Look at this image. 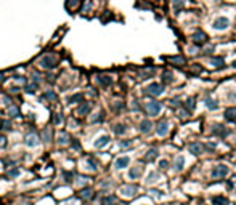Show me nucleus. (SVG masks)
Segmentation results:
<instances>
[{
    "mask_svg": "<svg viewBox=\"0 0 236 205\" xmlns=\"http://www.w3.org/2000/svg\"><path fill=\"white\" fill-rule=\"evenodd\" d=\"M58 64V56L55 55H44L42 58L39 59V66L44 69H52Z\"/></svg>",
    "mask_w": 236,
    "mask_h": 205,
    "instance_id": "obj_1",
    "label": "nucleus"
},
{
    "mask_svg": "<svg viewBox=\"0 0 236 205\" xmlns=\"http://www.w3.org/2000/svg\"><path fill=\"white\" fill-rule=\"evenodd\" d=\"M226 173H228V167L226 165H217L215 168L212 170V178H217V180L225 178Z\"/></svg>",
    "mask_w": 236,
    "mask_h": 205,
    "instance_id": "obj_2",
    "label": "nucleus"
},
{
    "mask_svg": "<svg viewBox=\"0 0 236 205\" xmlns=\"http://www.w3.org/2000/svg\"><path fill=\"white\" fill-rule=\"evenodd\" d=\"M146 111L150 115H157L161 112V103L159 101H151L146 104Z\"/></svg>",
    "mask_w": 236,
    "mask_h": 205,
    "instance_id": "obj_3",
    "label": "nucleus"
},
{
    "mask_svg": "<svg viewBox=\"0 0 236 205\" xmlns=\"http://www.w3.org/2000/svg\"><path fill=\"white\" fill-rule=\"evenodd\" d=\"M156 133L159 135V136H165V135L169 133V122L167 120H161L159 123H157V128H156Z\"/></svg>",
    "mask_w": 236,
    "mask_h": 205,
    "instance_id": "obj_4",
    "label": "nucleus"
},
{
    "mask_svg": "<svg viewBox=\"0 0 236 205\" xmlns=\"http://www.w3.org/2000/svg\"><path fill=\"white\" fill-rule=\"evenodd\" d=\"M191 39H193V42H194L196 45H204L206 42H207V35L204 34V32H201V31H196V32L193 34Z\"/></svg>",
    "mask_w": 236,
    "mask_h": 205,
    "instance_id": "obj_5",
    "label": "nucleus"
},
{
    "mask_svg": "<svg viewBox=\"0 0 236 205\" xmlns=\"http://www.w3.org/2000/svg\"><path fill=\"white\" fill-rule=\"evenodd\" d=\"M137 191H138V188L135 184H127V186H124V188L121 189V192L126 195V197H133V195L137 194Z\"/></svg>",
    "mask_w": 236,
    "mask_h": 205,
    "instance_id": "obj_6",
    "label": "nucleus"
},
{
    "mask_svg": "<svg viewBox=\"0 0 236 205\" xmlns=\"http://www.w3.org/2000/svg\"><path fill=\"white\" fill-rule=\"evenodd\" d=\"M228 24H230V21L226 19V18H217V19L214 21V29L223 31V29H226V27H228Z\"/></svg>",
    "mask_w": 236,
    "mask_h": 205,
    "instance_id": "obj_7",
    "label": "nucleus"
},
{
    "mask_svg": "<svg viewBox=\"0 0 236 205\" xmlns=\"http://www.w3.org/2000/svg\"><path fill=\"white\" fill-rule=\"evenodd\" d=\"M146 93H150V95H153V96H159L161 93H162V85H159V83H151V85L146 88Z\"/></svg>",
    "mask_w": 236,
    "mask_h": 205,
    "instance_id": "obj_8",
    "label": "nucleus"
},
{
    "mask_svg": "<svg viewBox=\"0 0 236 205\" xmlns=\"http://www.w3.org/2000/svg\"><path fill=\"white\" fill-rule=\"evenodd\" d=\"M188 151L191 154H194V156H199L202 152V146L199 143H191V144H188Z\"/></svg>",
    "mask_w": 236,
    "mask_h": 205,
    "instance_id": "obj_9",
    "label": "nucleus"
},
{
    "mask_svg": "<svg viewBox=\"0 0 236 205\" xmlns=\"http://www.w3.org/2000/svg\"><path fill=\"white\" fill-rule=\"evenodd\" d=\"M225 119L228 122H236V108H228L225 111Z\"/></svg>",
    "mask_w": 236,
    "mask_h": 205,
    "instance_id": "obj_10",
    "label": "nucleus"
},
{
    "mask_svg": "<svg viewBox=\"0 0 236 205\" xmlns=\"http://www.w3.org/2000/svg\"><path fill=\"white\" fill-rule=\"evenodd\" d=\"M151 128H153V123H151V120H150V119L143 120V122L140 123V130H141V133H150V132H151Z\"/></svg>",
    "mask_w": 236,
    "mask_h": 205,
    "instance_id": "obj_11",
    "label": "nucleus"
},
{
    "mask_svg": "<svg viewBox=\"0 0 236 205\" xmlns=\"http://www.w3.org/2000/svg\"><path fill=\"white\" fill-rule=\"evenodd\" d=\"M212 133L220 135V136H225L228 132H226V128L223 127V125H214V127H212Z\"/></svg>",
    "mask_w": 236,
    "mask_h": 205,
    "instance_id": "obj_12",
    "label": "nucleus"
},
{
    "mask_svg": "<svg viewBox=\"0 0 236 205\" xmlns=\"http://www.w3.org/2000/svg\"><path fill=\"white\" fill-rule=\"evenodd\" d=\"M79 195H80V199H85V200H89L93 197V191H92L90 188H85V189H82L80 192H79Z\"/></svg>",
    "mask_w": 236,
    "mask_h": 205,
    "instance_id": "obj_13",
    "label": "nucleus"
},
{
    "mask_svg": "<svg viewBox=\"0 0 236 205\" xmlns=\"http://www.w3.org/2000/svg\"><path fill=\"white\" fill-rule=\"evenodd\" d=\"M129 162H130L129 157H119V159L116 160V168H124V167L129 165Z\"/></svg>",
    "mask_w": 236,
    "mask_h": 205,
    "instance_id": "obj_14",
    "label": "nucleus"
},
{
    "mask_svg": "<svg viewBox=\"0 0 236 205\" xmlns=\"http://www.w3.org/2000/svg\"><path fill=\"white\" fill-rule=\"evenodd\" d=\"M141 171H143V167H133V168H130V173H129V176H130L132 180H137L138 176L141 175Z\"/></svg>",
    "mask_w": 236,
    "mask_h": 205,
    "instance_id": "obj_15",
    "label": "nucleus"
},
{
    "mask_svg": "<svg viewBox=\"0 0 236 205\" xmlns=\"http://www.w3.org/2000/svg\"><path fill=\"white\" fill-rule=\"evenodd\" d=\"M212 204L214 205H228V200L225 197H222V195H215V197H212Z\"/></svg>",
    "mask_w": 236,
    "mask_h": 205,
    "instance_id": "obj_16",
    "label": "nucleus"
},
{
    "mask_svg": "<svg viewBox=\"0 0 236 205\" xmlns=\"http://www.w3.org/2000/svg\"><path fill=\"white\" fill-rule=\"evenodd\" d=\"M90 108H92V106H90V103H84V104H82L80 108L77 109V114H79V115H85V114L90 111Z\"/></svg>",
    "mask_w": 236,
    "mask_h": 205,
    "instance_id": "obj_17",
    "label": "nucleus"
},
{
    "mask_svg": "<svg viewBox=\"0 0 236 205\" xmlns=\"http://www.w3.org/2000/svg\"><path fill=\"white\" fill-rule=\"evenodd\" d=\"M157 157V149H150V151L146 152V156H145V159L146 160H150V162H153Z\"/></svg>",
    "mask_w": 236,
    "mask_h": 205,
    "instance_id": "obj_18",
    "label": "nucleus"
},
{
    "mask_svg": "<svg viewBox=\"0 0 236 205\" xmlns=\"http://www.w3.org/2000/svg\"><path fill=\"white\" fill-rule=\"evenodd\" d=\"M154 74V67H145L143 69V72L140 74V79H148L150 76Z\"/></svg>",
    "mask_w": 236,
    "mask_h": 205,
    "instance_id": "obj_19",
    "label": "nucleus"
},
{
    "mask_svg": "<svg viewBox=\"0 0 236 205\" xmlns=\"http://www.w3.org/2000/svg\"><path fill=\"white\" fill-rule=\"evenodd\" d=\"M108 143H109V136H101L98 141L95 143V147H103V146H106Z\"/></svg>",
    "mask_w": 236,
    "mask_h": 205,
    "instance_id": "obj_20",
    "label": "nucleus"
},
{
    "mask_svg": "<svg viewBox=\"0 0 236 205\" xmlns=\"http://www.w3.org/2000/svg\"><path fill=\"white\" fill-rule=\"evenodd\" d=\"M172 5H174V11L180 13V11H182V8H183V0H174Z\"/></svg>",
    "mask_w": 236,
    "mask_h": 205,
    "instance_id": "obj_21",
    "label": "nucleus"
},
{
    "mask_svg": "<svg viewBox=\"0 0 236 205\" xmlns=\"http://www.w3.org/2000/svg\"><path fill=\"white\" fill-rule=\"evenodd\" d=\"M117 204V199L114 195H108V197L103 199V205H116Z\"/></svg>",
    "mask_w": 236,
    "mask_h": 205,
    "instance_id": "obj_22",
    "label": "nucleus"
},
{
    "mask_svg": "<svg viewBox=\"0 0 236 205\" xmlns=\"http://www.w3.org/2000/svg\"><path fill=\"white\" fill-rule=\"evenodd\" d=\"M26 144H27V146H37V136H35V135H29V136H26Z\"/></svg>",
    "mask_w": 236,
    "mask_h": 205,
    "instance_id": "obj_23",
    "label": "nucleus"
},
{
    "mask_svg": "<svg viewBox=\"0 0 236 205\" xmlns=\"http://www.w3.org/2000/svg\"><path fill=\"white\" fill-rule=\"evenodd\" d=\"M210 64L212 66H215V67H222L223 66V58H212V61H210Z\"/></svg>",
    "mask_w": 236,
    "mask_h": 205,
    "instance_id": "obj_24",
    "label": "nucleus"
},
{
    "mask_svg": "<svg viewBox=\"0 0 236 205\" xmlns=\"http://www.w3.org/2000/svg\"><path fill=\"white\" fill-rule=\"evenodd\" d=\"M170 61H172L174 64H177V66H183V64H185V59L182 56H172V58H170Z\"/></svg>",
    "mask_w": 236,
    "mask_h": 205,
    "instance_id": "obj_25",
    "label": "nucleus"
},
{
    "mask_svg": "<svg viewBox=\"0 0 236 205\" xmlns=\"http://www.w3.org/2000/svg\"><path fill=\"white\" fill-rule=\"evenodd\" d=\"M183 164H185V159H183L182 156H178L177 160H175V168H177V170H182V168H183Z\"/></svg>",
    "mask_w": 236,
    "mask_h": 205,
    "instance_id": "obj_26",
    "label": "nucleus"
},
{
    "mask_svg": "<svg viewBox=\"0 0 236 205\" xmlns=\"http://www.w3.org/2000/svg\"><path fill=\"white\" fill-rule=\"evenodd\" d=\"M162 80H164L165 83H170V82L174 80V79H172V74H170L169 71H165V72H162Z\"/></svg>",
    "mask_w": 236,
    "mask_h": 205,
    "instance_id": "obj_27",
    "label": "nucleus"
},
{
    "mask_svg": "<svg viewBox=\"0 0 236 205\" xmlns=\"http://www.w3.org/2000/svg\"><path fill=\"white\" fill-rule=\"evenodd\" d=\"M100 82H101V85L108 87V85H111V77H108V76H101V77H100Z\"/></svg>",
    "mask_w": 236,
    "mask_h": 205,
    "instance_id": "obj_28",
    "label": "nucleus"
},
{
    "mask_svg": "<svg viewBox=\"0 0 236 205\" xmlns=\"http://www.w3.org/2000/svg\"><path fill=\"white\" fill-rule=\"evenodd\" d=\"M206 103H207V108H209V109H215L217 108V103L212 100V98H207Z\"/></svg>",
    "mask_w": 236,
    "mask_h": 205,
    "instance_id": "obj_29",
    "label": "nucleus"
},
{
    "mask_svg": "<svg viewBox=\"0 0 236 205\" xmlns=\"http://www.w3.org/2000/svg\"><path fill=\"white\" fill-rule=\"evenodd\" d=\"M8 114H10L11 117H18V115H20V109H18V108H10V109H8Z\"/></svg>",
    "mask_w": 236,
    "mask_h": 205,
    "instance_id": "obj_30",
    "label": "nucleus"
},
{
    "mask_svg": "<svg viewBox=\"0 0 236 205\" xmlns=\"http://www.w3.org/2000/svg\"><path fill=\"white\" fill-rule=\"evenodd\" d=\"M114 132H116V135H122L124 132H126V127H124V125H116Z\"/></svg>",
    "mask_w": 236,
    "mask_h": 205,
    "instance_id": "obj_31",
    "label": "nucleus"
},
{
    "mask_svg": "<svg viewBox=\"0 0 236 205\" xmlns=\"http://www.w3.org/2000/svg\"><path fill=\"white\" fill-rule=\"evenodd\" d=\"M185 106H186V109H188V111H193V109H194V100H193V98H189Z\"/></svg>",
    "mask_w": 236,
    "mask_h": 205,
    "instance_id": "obj_32",
    "label": "nucleus"
},
{
    "mask_svg": "<svg viewBox=\"0 0 236 205\" xmlns=\"http://www.w3.org/2000/svg\"><path fill=\"white\" fill-rule=\"evenodd\" d=\"M68 139H69V136H68V135L64 133V132H63L61 135H59V143H61V144H64V143H68Z\"/></svg>",
    "mask_w": 236,
    "mask_h": 205,
    "instance_id": "obj_33",
    "label": "nucleus"
},
{
    "mask_svg": "<svg viewBox=\"0 0 236 205\" xmlns=\"http://www.w3.org/2000/svg\"><path fill=\"white\" fill-rule=\"evenodd\" d=\"M35 88H37V83H32V85H26V91L32 93V91H35Z\"/></svg>",
    "mask_w": 236,
    "mask_h": 205,
    "instance_id": "obj_34",
    "label": "nucleus"
},
{
    "mask_svg": "<svg viewBox=\"0 0 236 205\" xmlns=\"http://www.w3.org/2000/svg\"><path fill=\"white\" fill-rule=\"evenodd\" d=\"M156 178H157V173H150V175H148V183L156 181Z\"/></svg>",
    "mask_w": 236,
    "mask_h": 205,
    "instance_id": "obj_35",
    "label": "nucleus"
},
{
    "mask_svg": "<svg viewBox=\"0 0 236 205\" xmlns=\"http://www.w3.org/2000/svg\"><path fill=\"white\" fill-rule=\"evenodd\" d=\"M2 127H3V130H11V125H10V122H8V120H3V122H2Z\"/></svg>",
    "mask_w": 236,
    "mask_h": 205,
    "instance_id": "obj_36",
    "label": "nucleus"
},
{
    "mask_svg": "<svg viewBox=\"0 0 236 205\" xmlns=\"http://www.w3.org/2000/svg\"><path fill=\"white\" fill-rule=\"evenodd\" d=\"M167 165H169L167 160H161V162H159V167H161V168H167Z\"/></svg>",
    "mask_w": 236,
    "mask_h": 205,
    "instance_id": "obj_37",
    "label": "nucleus"
},
{
    "mask_svg": "<svg viewBox=\"0 0 236 205\" xmlns=\"http://www.w3.org/2000/svg\"><path fill=\"white\" fill-rule=\"evenodd\" d=\"M5 141H7V138H5V136H3V135H0V146H2V147H3V146H5V144H7Z\"/></svg>",
    "mask_w": 236,
    "mask_h": 205,
    "instance_id": "obj_38",
    "label": "nucleus"
},
{
    "mask_svg": "<svg viewBox=\"0 0 236 205\" xmlns=\"http://www.w3.org/2000/svg\"><path fill=\"white\" fill-rule=\"evenodd\" d=\"M79 100H82V96H80V95H74V96H72L69 101H71V103H74V101H79Z\"/></svg>",
    "mask_w": 236,
    "mask_h": 205,
    "instance_id": "obj_39",
    "label": "nucleus"
},
{
    "mask_svg": "<svg viewBox=\"0 0 236 205\" xmlns=\"http://www.w3.org/2000/svg\"><path fill=\"white\" fill-rule=\"evenodd\" d=\"M18 175H20V170H18V168H13L10 171V176H18Z\"/></svg>",
    "mask_w": 236,
    "mask_h": 205,
    "instance_id": "obj_40",
    "label": "nucleus"
},
{
    "mask_svg": "<svg viewBox=\"0 0 236 205\" xmlns=\"http://www.w3.org/2000/svg\"><path fill=\"white\" fill-rule=\"evenodd\" d=\"M42 135H44V138L47 139V141L50 139V133H48V130H44V133H42Z\"/></svg>",
    "mask_w": 236,
    "mask_h": 205,
    "instance_id": "obj_41",
    "label": "nucleus"
},
{
    "mask_svg": "<svg viewBox=\"0 0 236 205\" xmlns=\"http://www.w3.org/2000/svg\"><path fill=\"white\" fill-rule=\"evenodd\" d=\"M150 192H153V194L156 195V197H159V195H161V191H157V189H151Z\"/></svg>",
    "mask_w": 236,
    "mask_h": 205,
    "instance_id": "obj_42",
    "label": "nucleus"
},
{
    "mask_svg": "<svg viewBox=\"0 0 236 205\" xmlns=\"http://www.w3.org/2000/svg\"><path fill=\"white\" fill-rule=\"evenodd\" d=\"M186 115H188V112H185V111H180V117H182V119H185Z\"/></svg>",
    "mask_w": 236,
    "mask_h": 205,
    "instance_id": "obj_43",
    "label": "nucleus"
},
{
    "mask_svg": "<svg viewBox=\"0 0 236 205\" xmlns=\"http://www.w3.org/2000/svg\"><path fill=\"white\" fill-rule=\"evenodd\" d=\"M170 104H172V106H177V104H178V100H172V101H170Z\"/></svg>",
    "mask_w": 236,
    "mask_h": 205,
    "instance_id": "obj_44",
    "label": "nucleus"
},
{
    "mask_svg": "<svg viewBox=\"0 0 236 205\" xmlns=\"http://www.w3.org/2000/svg\"><path fill=\"white\" fill-rule=\"evenodd\" d=\"M209 149H215V143H209V146H207Z\"/></svg>",
    "mask_w": 236,
    "mask_h": 205,
    "instance_id": "obj_45",
    "label": "nucleus"
},
{
    "mask_svg": "<svg viewBox=\"0 0 236 205\" xmlns=\"http://www.w3.org/2000/svg\"><path fill=\"white\" fill-rule=\"evenodd\" d=\"M233 66H234V67H236V61H234V63H233Z\"/></svg>",
    "mask_w": 236,
    "mask_h": 205,
    "instance_id": "obj_46",
    "label": "nucleus"
}]
</instances>
